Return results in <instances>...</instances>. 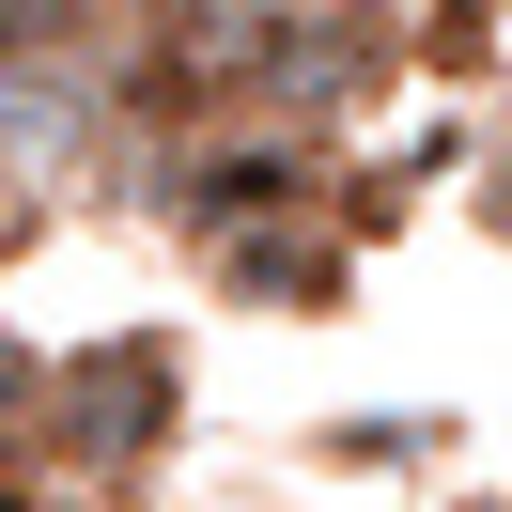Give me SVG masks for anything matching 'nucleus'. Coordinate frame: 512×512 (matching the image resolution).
I'll return each instance as SVG.
<instances>
[{"label": "nucleus", "instance_id": "nucleus-2", "mask_svg": "<svg viewBox=\"0 0 512 512\" xmlns=\"http://www.w3.org/2000/svg\"><path fill=\"white\" fill-rule=\"evenodd\" d=\"M94 156V94L78 63H0V187H63Z\"/></svg>", "mask_w": 512, "mask_h": 512}, {"label": "nucleus", "instance_id": "nucleus-1", "mask_svg": "<svg viewBox=\"0 0 512 512\" xmlns=\"http://www.w3.org/2000/svg\"><path fill=\"white\" fill-rule=\"evenodd\" d=\"M171 419H187V357H171V326H109V342L32 357V435H47V466L125 481V466L171 450Z\"/></svg>", "mask_w": 512, "mask_h": 512}, {"label": "nucleus", "instance_id": "nucleus-5", "mask_svg": "<svg viewBox=\"0 0 512 512\" xmlns=\"http://www.w3.org/2000/svg\"><path fill=\"white\" fill-rule=\"evenodd\" d=\"M0 512H47V497H32V481H0Z\"/></svg>", "mask_w": 512, "mask_h": 512}, {"label": "nucleus", "instance_id": "nucleus-4", "mask_svg": "<svg viewBox=\"0 0 512 512\" xmlns=\"http://www.w3.org/2000/svg\"><path fill=\"white\" fill-rule=\"evenodd\" d=\"M481 218H497V233H512V140H497V171H481Z\"/></svg>", "mask_w": 512, "mask_h": 512}, {"label": "nucleus", "instance_id": "nucleus-3", "mask_svg": "<svg viewBox=\"0 0 512 512\" xmlns=\"http://www.w3.org/2000/svg\"><path fill=\"white\" fill-rule=\"evenodd\" d=\"M109 0H0V63H94Z\"/></svg>", "mask_w": 512, "mask_h": 512}]
</instances>
